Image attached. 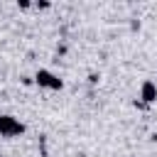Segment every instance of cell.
<instances>
[{"label":"cell","mask_w":157,"mask_h":157,"mask_svg":"<svg viewBox=\"0 0 157 157\" xmlns=\"http://www.w3.org/2000/svg\"><path fill=\"white\" fill-rule=\"evenodd\" d=\"M25 132V125L12 118V115H0V135L5 137H15V135H22Z\"/></svg>","instance_id":"cell-1"},{"label":"cell","mask_w":157,"mask_h":157,"mask_svg":"<svg viewBox=\"0 0 157 157\" xmlns=\"http://www.w3.org/2000/svg\"><path fill=\"white\" fill-rule=\"evenodd\" d=\"M34 81H37V86H42V88H54V91H59L64 83H61V78H56L52 71H47V69H39L37 71V76H34Z\"/></svg>","instance_id":"cell-2"},{"label":"cell","mask_w":157,"mask_h":157,"mask_svg":"<svg viewBox=\"0 0 157 157\" xmlns=\"http://www.w3.org/2000/svg\"><path fill=\"white\" fill-rule=\"evenodd\" d=\"M140 98H142V103H155V101H157V86H155L152 81H142Z\"/></svg>","instance_id":"cell-3"},{"label":"cell","mask_w":157,"mask_h":157,"mask_svg":"<svg viewBox=\"0 0 157 157\" xmlns=\"http://www.w3.org/2000/svg\"><path fill=\"white\" fill-rule=\"evenodd\" d=\"M17 5H20V7H22V10H27V7H29V0H20V2H17Z\"/></svg>","instance_id":"cell-4"},{"label":"cell","mask_w":157,"mask_h":157,"mask_svg":"<svg viewBox=\"0 0 157 157\" xmlns=\"http://www.w3.org/2000/svg\"><path fill=\"white\" fill-rule=\"evenodd\" d=\"M37 7H42V10H47V7H49V2H47V0H39V2H37Z\"/></svg>","instance_id":"cell-5"}]
</instances>
